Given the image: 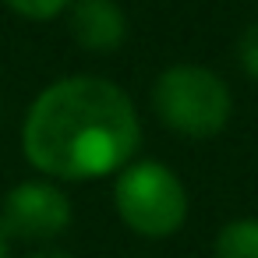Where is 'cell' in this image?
<instances>
[{"label":"cell","mask_w":258,"mask_h":258,"mask_svg":"<svg viewBox=\"0 0 258 258\" xmlns=\"http://www.w3.org/2000/svg\"><path fill=\"white\" fill-rule=\"evenodd\" d=\"M216 258H258V216L230 219L212 244Z\"/></svg>","instance_id":"6"},{"label":"cell","mask_w":258,"mask_h":258,"mask_svg":"<svg viewBox=\"0 0 258 258\" xmlns=\"http://www.w3.org/2000/svg\"><path fill=\"white\" fill-rule=\"evenodd\" d=\"M138 138L142 124L127 92L92 75H75L39 92L22 127L29 163L57 180H96L124 170Z\"/></svg>","instance_id":"1"},{"label":"cell","mask_w":258,"mask_h":258,"mask_svg":"<svg viewBox=\"0 0 258 258\" xmlns=\"http://www.w3.org/2000/svg\"><path fill=\"white\" fill-rule=\"evenodd\" d=\"M68 25L75 43L89 53H113L127 39V15L117 0H75Z\"/></svg>","instance_id":"5"},{"label":"cell","mask_w":258,"mask_h":258,"mask_svg":"<svg viewBox=\"0 0 258 258\" xmlns=\"http://www.w3.org/2000/svg\"><path fill=\"white\" fill-rule=\"evenodd\" d=\"M230 89L223 78L198 64H173L152 85L156 117L184 138H212L230 120Z\"/></svg>","instance_id":"2"},{"label":"cell","mask_w":258,"mask_h":258,"mask_svg":"<svg viewBox=\"0 0 258 258\" xmlns=\"http://www.w3.org/2000/svg\"><path fill=\"white\" fill-rule=\"evenodd\" d=\"M0 258H8V237H4V230H0Z\"/></svg>","instance_id":"10"},{"label":"cell","mask_w":258,"mask_h":258,"mask_svg":"<svg viewBox=\"0 0 258 258\" xmlns=\"http://www.w3.org/2000/svg\"><path fill=\"white\" fill-rule=\"evenodd\" d=\"M71 226V198L46 180H25L8 191L0 209L4 237L18 240H53Z\"/></svg>","instance_id":"4"},{"label":"cell","mask_w":258,"mask_h":258,"mask_svg":"<svg viewBox=\"0 0 258 258\" xmlns=\"http://www.w3.org/2000/svg\"><path fill=\"white\" fill-rule=\"evenodd\" d=\"M4 4L22 15V18H36V22H46V18H57L60 11H68L75 0H4Z\"/></svg>","instance_id":"7"},{"label":"cell","mask_w":258,"mask_h":258,"mask_svg":"<svg viewBox=\"0 0 258 258\" xmlns=\"http://www.w3.org/2000/svg\"><path fill=\"white\" fill-rule=\"evenodd\" d=\"M113 205L127 230H135L138 237H152V240L177 233L187 219L184 180L156 159L127 163L120 170L117 187H113Z\"/></svg>","instance_id":"3"},{"label":"cell","mask_w":258,"mask_h":258,"mask_svg":"<svg viewBox=\"0 0 258 258\" xmlns=\"http://www.w3.org/2000/svg\"><path fill=\"white\" fill-rule=\"evenodd\" d=\"M32 258H71L68 251H53V247H46V251H36Z\"/></svg>","instance_id":"9"},{"label":"cell","mask_w":258,"mask_h":258,"mask_svg":"<svg viewBox=\"0 0 258 258\" xmlns=\"http://www.w3.org/2000/svg\"><path fill=\"white\" fill-rule=\"evenodd\" d=\"M237 57H240V68L258 82V22L244 29V36L237 43Z\"/></svg>","instance_id":"8"}]
</instances>
